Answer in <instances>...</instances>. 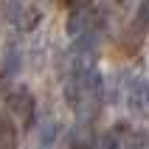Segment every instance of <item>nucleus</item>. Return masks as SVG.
Instances as JSON below:
<instances>
[{
	"label": "nucleus",
	"instance_id": "1a4fd4ad",
	"mask_svg": "<svg viewBox=\"0 0 149 149\" xmlns=\"http://www.w3.org/2000/svg\"><path fill=\"white\" fill-rule=\"evenodd\" d=\"M99 149H121V135L116 130H107V132L99 138Z\"/></svg>",
	"mask_w": 149,
	"mask_h": 149
},
{
	"label": "nucleus",
	"instance_id": "39448f33",
	"mask_svg": "<svg viewBox=\"0 0 149 149\" xmlns=\"http://www.w3.org/2000/svg\"><path fill=\"white\" fill-rule=\"evenodd\" d=\"M65 149H99V138H96L93 124L76 121L65 135Z\"/></svg>",
	"mask_w": 149,
	"mask_h": 149
},
{
	"label": "nucleus",
	"instance_id": "f257e3e1",
	"mask_svg": "<svg viewBox=\"0 0 149 149\" xmlns=\"http://www.w3.org/2000/svg\"><path fill=\"white\" fill-rule=\"evenodd\" d=\"M104 82L99 70V56L96 51H73L68 54L65 62V101L76 113L79 121L93 124V118L101 110L104 99Z\"/></svg>",
	"mask_w": 149,
	"mask_h": 149
},
{
	"label": "nucleus",
	"instance_id": "423d86ee",
	"mask_svg": "<svg viewBox=\"0 0 149 149\" xmlns=\"http://www.w3.org/2000/svg\"><path fill=\"white\" fill-rule=\"evenodd\" d=\"M0 149H17V124L8 113H0Z\"/></svg>",
	"mask_w": 149,
	"mask_h": 149
},
{
	"label": "nucleus",
	"instance_id": "f03ea898",
	"mask_svg": "<svg viewBox=\"0 0 149 149\" xmlns=\"http://www.w3.org/2000/svg\"><path fill=\"white\" fill-rule=\"evenodd\" d=\"M124 101L130 113H135L138 118H149V76L141 68L124 76Z\"/></svg>",
	"mask_w": 149,
	"mask_h": 149
},
{
	"label": "nucleus",
	"instance_id": "20e7f679",
	"mask_svg": "<svg viewBox=\"0 0 149 149\" xmlns=\"http://www.w3.org/2000/svg\"><path fill=\"white\" fill-rule=\"evenodd\" d=\"M0 11L6 17V23L17 31H34L42 20V8L34 3H23V0H8L0 6Z\"/></svg>",
	"mask_w": 149,
	"mask_h": 149
},
{
	"label": "nucleus",
	"instance_id": "0eeeda50",
	"mask_svg": "<svg viewBox=\"0 0 149 149\" xmlns=\"http://www.w3.org/2000/svg\"><path fill=\"white\" fill-rule=\"evenodd\" d=\"M121 149H149V135L135 130V132H127L121 138Z\"/></svg>",
	"mask_w": 149,
	"mask_h": 149
},
{
	"label": "nucleus",
	"instance_id": "7ed1b4c3",
	"mask_svg": "<svg viewBox=\"0 0 149 149\" xmlns=\"http://www.w3.org/2000/svg\"><path fill=\"white\" fill-rule=\"evenodd\" d=\"M6 110H8V116L14 118L23 130H31L34 121H37V99H34V93L28 90L25 84H17V87L8 90Z\"/></svg>",
	"mask_w": 149,
	"mask_h": 149
},
{
	"label": "nucleus",
	"instance_id": "6e6552de",
	"mask_svg": "<svg viewBox=\"0 0 149 149\" xmlns=\"http://www.w3.org/2000/svg\"><path fill=\"white\" fill-rule=\"evenodd\" d=\"M135 25H138L141 31L149 34V0L138 3V8H135Z\"/></svg>",
	"mask_w": 149,
	"mask_h": 149
}]
</instances>
